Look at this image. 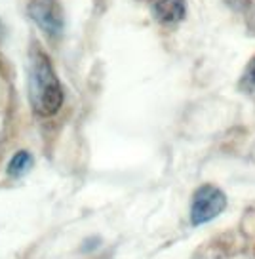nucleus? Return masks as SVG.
Returning <instances> with one entry per match:
<instances>
[{"label":"nucleus","instance_id":"nucleus-1","mask_svg":"<svg viewBox=\"0 0 255 259\" xmlns=\"http://www.w3.org/2000/svg\"><path fill=\"white\" fill-rule=\"evenodd\" d=\"M29 101L40 116H52L63 105V90L50 57L34 50L29 67Z\"/></svg>","mask_w":255,"mask_h":259},{"label":"nucleus","instance_id":"nucleus-2","mask_svg":"<svg viewBox=\"0 0 255 259\" xmlns=\"http://www.w3.org/2000/svg\"><path fill=\"white\" fill-rule=\"evenodd\" d=\"M227 204H229V200H227V194L223 189L211 185V183L200 185L192 193L191 198V211H189L191 225L200 227L204 223L214 221L227 210Z\"/></svg>","mask_w":255,"mask_h":259},{"label":"nucleus","instance_id":"nucleus-3","mask_svg":"<svg viewBox=\"0 0 255 259\" xmlns=\"http://www.w3.org/2000/svg\"><path fill=\"white\" fill-rule=\"evenodd\" d=\"M27 14L48 36H61L65 16L57 0H31L27 6Z\"/></svg>","mask_w":255,"mask_h":259},{"label":"nucleus","instance_id":"nucleus-4","mask_svg":"<svg viewBox=\"0 0 255 259\" xmlns=\"http://www.w3.org/2000/svg\"><path fill=\"white\" fill-rule=\"evenodd\" d=\"M152 14L164 25L179 23L187 16V0H156Z\"/></svg>","mask_w":255,"mask_h":259},{"label":"nucleus","instance_id":"nucleus-5","mask_svg":"<svg viewBox=\"0 0 255 259\" xmlns=\"http://www.w3.org/2000/svg\"><path fill=\"white\" fill-rule=\"evenodd\" d=\"M225 6L242 19L249 34H255V2L253 0H223Z\"/></svg>","mask_w":255,"mask_h":259},{"label":"nucleus","instance_id":"nucleus-6","mask_svg":"<svg viewBox=\"0 0 255 259\" xmlns=\"http://www.w3.org/2000/svg\"><path fill=\"white\" fill-rule=\"evenodd\" d=\"M32 156L27 151H17L12 160L8 162V176L10 178H23L25 174H29L32 168Z\"/></svg>","mask_w":255,"mask_h":259},{"label":"nucleus","instance_id":"nucleus-7","mask_svg":"<svg viewBox=\"0 0 255 259\" xmlns=\"http://www.w3.org/2000/svg\"><path fill=\"white\" fill-rule=\"evenodd\" d=\"M238 88L244 92V94H255V56L247 61L244 73L240 76Z\"/></svg>","mask_w":255,"mask_h":259}]
</instances>
